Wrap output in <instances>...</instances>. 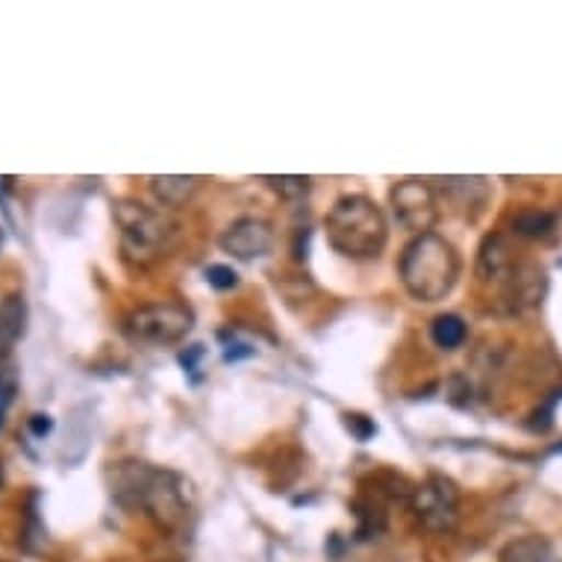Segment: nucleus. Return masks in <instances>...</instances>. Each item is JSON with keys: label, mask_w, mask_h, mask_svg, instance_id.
Instances as JSON below:
<instances>
[{"label": "nucleus", "mask_w": 562, "mask_h": 562, "mask_svg": "<svg viewBox=\"0 0 562 562\" xmlns=\"http://www.w3.org/2000/svg\"><path fill=\"white\" fill-rule=\"evenodd\" d=\"M112 498L121 507L142 509L150 518H157L162 527H177L189 513L192 492L180 474L168 469H154L148 462L127 460L110 469Z\"/></svg>", "instance_id": "nucleus-1"}, {"label": "nucleus", "mask_w": 562, "mask_h": 562, "mask_svg": "<svg viewBox=\"0 0 562 562\" xmlns=\"http://www.w3.org/2000/svg\"><path fill=\"white\" fill-rule=\"evenodd\" d=\"M462 262L460 254L451 241L439 233H422L415 236L401 254V283L406 295L415 297L418 304H439L451 295L457 280H460Z\"/></svg>", "instance_id": "nucleus-2"}, {"label": "nucleus", "mask_w": 562, "mask_h": 562, "mask_svg": "<svg viewBox=\"0 0 562 562\" xmlns=\"http://www.w3.org/2000/svg\"><path fill=\"white\" fill-rule=\"evenodd\" d=\"M324 233L336 254L357 262H369L383 254L389 241V222L378 201L366 194H345L333 203L324 218Z\"/></svg>", "instance_id": "nucleus-3"}, {"label": "nucleus", "mask_w": 562, "mask_h": 562, "mask_svg": "<svg viewBox=\"0 0 562 562\" xmlns=\"http://www.w3.org/2000/svg\"><path fill=\"white\" fill-rule=\"evenodd\" d=\"M112 218L119 227L121 257L133 268H148L159 262L175 248L177 233H180V224L171 218L168 210H157L133 198L115 203Z\"/></svg>", "instance_id": "nucleus-4"}, {"label": "nucleus", "mask_w": 562, "mask_h": 562, "mask_svg": "<svg viewBox=\"0 0 562 562\" xmlns=\"http://www.w3.org/2000/svg\"><path fill=\"white\" fill-rule=\"evenodd\" d=\"M194 327L192 306L180 301H157L133 310L124 318V333L130 341L138 345H154V348H168L183 341Z\"/></svg>", "instance_id": "nucleus-5"}, {"label": "nucleus", "mask_w": 562, "mask_h": 562, "mask_svg": "<svg viewBox=\"0 0 562 562\" xmlns=\"http://www.w3.org/2000/svg\"><path fill=\"white\" fill-rule=\"evenodd\" d=\"M409 509L430 533H445L460 518V488L445 474H427L409 495Z\"/></svg>", "instance_id": "nucleus-6"}, {"label": "nucleus", "mask_w": 562, "mask_h": 562, "mask_svg": "<svg viewBox=\"0 0 562 562\" xmlns=\"http://www.w3.org/2000/svg\"><path fill=\"white\" fill-rule=\"evenodd\" d=\"M392 201V213H395L397 224L404 231L422 236V233L434 231V224L439 222V194H436L430 180L422 177H404L392 186L389 192Z\"/></svg>", "instance_id": "nucleus-7"}, {"label": "nucleus", "mask_w": 562, "mask_h": 562, "mask_svg": "<svg viewBox=\"0 0 562 562\" xmlns=\"http://www.w3.org/2000/svg\"><path fill=\"white\" fill-rule=\"evenodd\" d=\"M218 245H222L224 254H231L233 259H239V262H254V259H262L268 250L274 248V227H271L266 218L245 215V218H236V222L222 233Z\"/></svg>", "instance_id": "nucleus-8"}, {"label": "nucleus", "mask_w": 562, "mask_h": 562, "mask_svg": "<svg viewBox=\"0 0 562 562\" xmlns=\"http://www.w3.org/2000/svg\"><path fill=\"white\" fill-rule=\"evenodd\" d=\"M544 289H548L544 268L536 266V262H518L513 274L507 277V283L501 286V304L513 315L527 313V310L542 304Z\"/></svg>", "instance_id": "nucleus-9"}, {"label": "nucleus", "mask_w": 562, "mask_h": 562, "mask_svg": "<svg viewBox=\"0 0 562 562\" xmlns=\"http://www.w3.org/2000/svg\"><path fill=\"white\" fill-rule=\"evenodd\" d=\"M516 254L509 248V241L504 236H486L483 245L477 250V266H474V274H477L480 283H486V286H504L507 283V277L513 274V268H516Z\"/></svg>", "instance_id": "nucleus-10"}, {"label": "nucleus", "mask_w": 562, "mask_h": 562, "mask_svg": "<svg viewBox=\"0 0 562 562\" xmlns=\"http://www.w3.org/2000/svg\"><path fill=\"white\" fill-rule=\"evenodd\" d=\"M27 301L24 295H7L0 301V362H7L15 345L27 333Z\"/></svg>", "instance_id": "nucleus-11"}, {"label": "nucleus", "mask_w": 562, "mask_h": 562, "mask_svg": "<svg viewBox=\"0 0 562 562\" xmlns=\"http://www.w3.org/2000/svg\"><path fill=\"white\" fill-rule=\"evenodd\" d=\"M201 189V177H186V175H162L150 177V192L157 198L166 210H177L192 201L194 192Z\"/></svg>", "instance_id": "nucleus-12"}, {"label": "nucleus", "mask_w": 562, "mask_h": 562, "mask_svg": "<svg viewBox=\"0 0 562 562\" xmlns=\"http://www.w3.org/2000/svg\"><path fill=\"white\" fill-rule=\"evenodd\" d=\"M445 189V194L448 198H453V201L460 203V206H483V203L488 201V194H492V186H488L486 177H445V180H439Z\"/></svg>", "instance_id": "nucleus-13"}, {"label": "nucleus", "mask_w": 562, "mask_h": 562, "mask_svg": "<svg viewBox=\"0 0 562 562\" xmlns=\"http://www.w3.org/2000/svg\"><path fill=\"white\" fill-rule=\"evenodd\" d=\"M501 562H560L553 553V544L542 536H518L504 544Z\"/></svg>", "instance_id": "nucleus-14"}, {"label": "nucleus", "mask_w": 562, "mask_h": 562, "mask_svg": "<svg viewBox=\"0 0 562 562\" xmlns=\"http://www.w3.org/2000/svg\"><path fill=\"white\" fill-rule=\"evenodd\" d=\"M430 339L439 350H457L469 341V324L462 322L460 315L445 313L430 324Z\"/></svg>", "instance_id": "nucleus-15"}, {"label": "nucleus", "mask_w": 562, "mask_h": 562, "mask_svg": "<svg viewBox=\"0 0 562 562\" xmlns=\"http://www.w3.org/2000/svg\"><path fill=\"white\" fill-rule=\"evenodd\" d=\"M557 231V215L544 210H525L513 218V233L521 239H548Z\"/></svg>", "instance_id": "nucleus-16"}, {"label": "nucleus", "mask_w": 562, "mask_h": 562, "mask_svg": "<svg viewBox=\"0 0 562 562\" xmlns=\"http://www.w3.org/2000/svg\"><path fill=\"white\" fill-rule=\"evenodd\" d=\"M353 509H357V536L360 539H378L383 530H386V513H380V507L369 498H357L353 501Z\"/></svg>", "instance_id": "nucleus-17"}, {"label": "nucleus", "mask_w": 562, "mask_h": 562, "mask_svg": "<svg viewBox=\"0 0 562 562\" xmlns=\"http://www.w3.org/2000/svg\"><path fill=\"white\" fill-rule=\"evenodd\" d=\"M15 395H19V371L10 362H0V430L7 425V415L15 404Z\"/></svg>", "instance_id": "nucleus-18"}, {"label": "nucleus", "mask_w": 562, "mask_h": 562, "mask_svg": "<svg viewBox=\"0 0 562 562\" xmlns=\"http://www.w3.org/2000/svg\"><path fill=\"white\" fill-rule=\"evenodd\" d=\"M266 183L283 201H304L306 192H310V177H266Z\"/></svg>", "instance_id": "nucleus-19"}, {"label": "nucleus", "mask_w": 562, "mask_h": 562, "mask_svg": "<svg viewBox=\"0 0 562 562\" xmlns=\"http://www.w3.org/2000/svg\"><path fill=\"white\" fill-rule=\"evenodd\" d=\"M206 280H210V286L218 289V292H227V289L239 286V274H236L231 266H210L206 268Z\"/></svg>", "instance_id": "nucleus-20"}, {"label": "nucleus", "mask_w": 562, "mask_h": 562, "mask_svg": "<svg viewBox=\"0 0 562 562\" xmlns=\"http://www.w3.org/2000/svg\"><path fill=\"white\" fill-rule=\"evenodd\" d=\"M345 427H348L350 434L357 436L360 442H369L371 436L378 434L374 422H371V418H366V415H345Z\"/></svg>", "instance_id": "nucleus-21"}, {"label": "nucleus", "mask_w": 562, "mask_h": 562, "mask_svg": "<svg viewBox=\"0 0 562 562\" xmlns=\"http://www.w3.org/2000/svg\"><path fill=\"white\" fill-rule=\"evenodd\" d=\"M27 427H30V434L36 436V439H45V436L54 430V418H50V415L36 413V415H30Z\"/></svg>", "instance_id": "nucleus-22"}, {"label": "nucleus", "mask_w": 562, "mask_h": 562, "mask_svg": "<svg viewBox=\"0 0 562 562\" xmlns=\"http://www.w3.org/2000/svg\"><path fill=\"white\" fill-rule=\"evenodd\" d=\"M203 357V348L201 345H192V348H186L183 353H180V366H183L186 371H198V360Z\"/></svg>", "instance_id": "nucleus-23"}, {"label": "nucleus", "mask_w": 562, "mask_h": 562, "mask_svg": "<svg viewBox=\"0 0 562 562\" xmlns=\"http://www.w3.org/2000/svg\"><path fill=\"white\" fill-rule=\"evenodd\" d=\"M3 239H7V236H3V227H0V250H3Z\"/></svg>", "instance_id": "nucleus-24"}, {"label": "nucleus", "mask_w": 562, "mask_h": 562, "mask_svg": "<svg viewBox=\"0 0 562 562\" xmlns=\"http://www.w3.org/2000/svg\"><path fill=\"white\" fill-rule=\"evenodd\" d=\"M0 483H3V474H0Z\"/></svg>", "instance_id": "nucleus-25"}, {"label": "nucleus", "mask_w": 562, "mask_h": 562, "mask_svg": "<svg viewBox=\"0 0 562 562\" xmlns=\"http://www.w3.org/2000/svg\"><path fill=\"white\" fill-rule=\"evenodd\" d=\"M557 451H562V445H560V448H557Z\"/></svg>", "instance_id": "nucleus-26"}, {"label": "nucleus", "mask_w": 562, "mask_h": 562, "mask_svg": "<svg viewBox=\"0 0 562 562\" xmlns=\"http://www.w3.org/2000/svg\"><path fill=\"white\" fill-rule=\"evenodd\" d=\"M0 562H7V560H0Z\"/></svg>", "instance_id": "nucleus-27"}]
</instances>
